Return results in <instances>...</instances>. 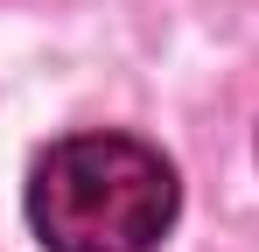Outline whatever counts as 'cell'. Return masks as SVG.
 <instances>
[{
    "mask_svg": "<svg viewBox=\"0 0 259 252\" xmlns=\"http://www.w3.org/2000/svg\"><path fill=\"white\" fill-rule=\"evenodd\" d=\"M28 224L49 252H154L175 224V168L133 133H70L28 175Z\"/></svg>",
    "mask_w": 259,
    "mask_h": 252,
    "instance_id": "cell-1",
    "label": "cell"
}]
</instances>
